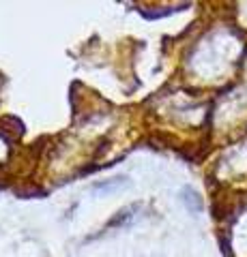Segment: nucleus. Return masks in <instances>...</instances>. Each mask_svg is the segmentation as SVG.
Segmentation results:
<instances>
[{
	"mask_svg": "<svg viewBox=\"0 0 247 257\" xmlns=\"http://www.w3.org/2000/svg\"><path fill=\"white\" fill-rule=\"evenodd\" d=\"M185 204L191 208V212H198V210H200V199H198L196 197V193L194 191H185Z\"/></svg>",
	"mask_w": 247,
	"mask_h": 257,
	"instance_id": "f257e3e1",
	"label": "nucleus"
}]
</instances>
